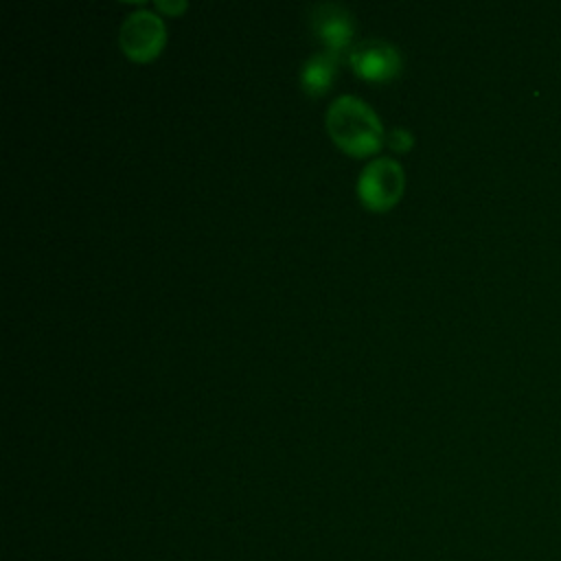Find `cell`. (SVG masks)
Returning a JSON list of instances; mask_svg holds the SVG:
<instances>
[{
    "label": "cell",
    "mask_w": 561,
    "mask_h": 561,
    "mask_svg": "<svg viewBox=\"0 0 561 561\" xmlns=\"http://www.w3.org/2000/svg\"><path fill=\"white\" fill-rule=\"evenodd\" d=\"M333 142L351 156L375 153L383 142V125L377 112L355 94H340L324 116Z\"/></svg>",
    "instance_id": "6da1fadb"
},
{
    "label": "cell",
    "mask_w": 561,
    "mask_h": 561,
    "mask_svg": "<svg viewBox=\"0 0 561 561\" xmlns=\"http://www.w3.org/2000/svg\"><path fill=\"white\" fill-rule=\"evenodd\" d=\"M405 188L403 167L394 158H373L357 178V195L370 210H388L394 206Z\"/></svg>",
    "instance_id": "7a4b0ae2"
},
{
    "label": "cell",
    "mask_w": 561,
    "mask_h": 561,
    "mask_svg": "<svg viewBox=\"0 0 561 561\" xmlns=\"http://www.w3.org/2000/svg\"><path fill=\"white\" fill-rule=\"evenodd\" d=\"M167 39V28L160 15L149 9H134L125 15L118 33L123 53L134 61H149L160 55Z\"/></svg>",
    "instance_id": "3957f363"
},
{
    "label": "cell",
    "mask_w": 561,
    "mask_h": 561,
    "mask_svg": "<svg viewBox=\"0 0 561 561\" xmlns=\"http://www.w3.org/2000/svg\"><path fill=\"white\" fill-rule=\"evenodd\" d=\"M351 68L368 81H390L403 68V57L394 44L381 37H368L351 46Z\"/></svg>",
    "instance_id": "277c9868"
},
{
    "label": "cell",
    "mask_w": 561,
    "mask_h": 561,
    "mask_svg": "<svg viewBox=\"0 0 561 561\" xmlns=\"http://www.w3.org/2000/svg\"><path fill=\"white\" fill-rule=\"evenodd\" d=\"M311 28L318 35V39L327 46V50H333L340 55L353 37V15L348 9L335 2H318L311 7Z\"/></svg>",
    "instance_id": "5b68a950"
},
{
    "label": "cell",
    "mask_w": 561,
    "mask_h": 561,
    "mask_svg": "<svg viewBox=\"0 0 561 561\" xmlns=\"http://www.w3.org/2000/svg\"><path fill=\"white\" fill-rule=\"evenodd\" d=\"M335 70H337V53L324 48L309 55L300 68L302 90L311 96L327 92L335 79Z\"/></svg>",
    "instance_id": "8992f818"
},
{
    "label": "cell",
    "mask_w": 561,
    "mask_h": 561,
    "mask_svg": "<svg viewBox=\"0 0 561 561\" xmlns=\"http://www.w3.org/2000/svg\"><path fill=\"white\" fill-rule=\"evenodd\" d=\"M386 142H388V147H390L392 151L403 153V151H408V149L412 147L414 138H412V134H410L408 129H403V127H392V129L388 131V136H386Z\"/></svg>",
    "instance_id": "52a82bcc"
},
{
    "label": "cell",
    "mask_w": 561,
    "mask_h": 561,
    "mask_svg": "<svg viewBox=\"0 0 561 561\" xmlns=\"http://www.w3.org/2000/svg\"><path fill=\"white\" fill-rule=\"evenodd\" d=\"M156 9L162 11V13H169V15H178L186 9V2L184 0H178V2H164V0H156Z\"/></svg>",
    "instance_id": "ba28073f"
}]
</instances>
